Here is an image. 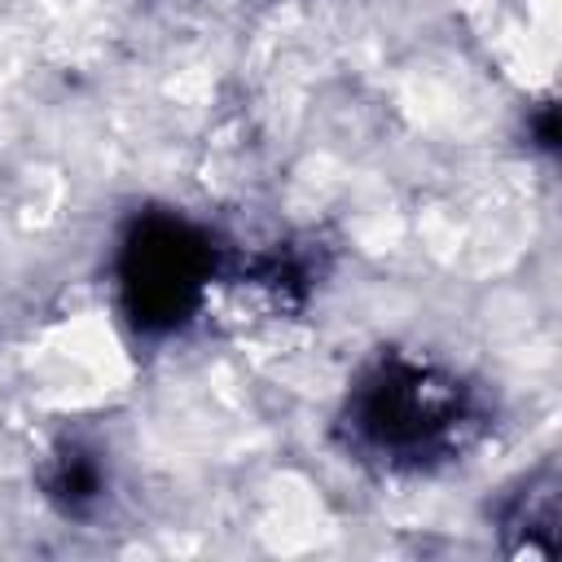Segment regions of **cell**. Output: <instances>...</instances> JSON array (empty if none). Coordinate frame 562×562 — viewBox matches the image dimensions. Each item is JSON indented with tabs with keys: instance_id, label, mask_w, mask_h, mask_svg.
<instances>
[{
	"instance_id": "obj_1",
	"label": "cell",
	"mask_w": 562,
	"mask_h": 562,
	"mask_svg": "<svg viewBox=\"0 0 562 562\" xmlns=\"http://www.w3.org/2000/svg\"><path fill=\"white\" fill-rule=\"evenodd\" d=\"M461 386L408 360L378 364L351 400V426L360 443L395 461H417L422 452L443 448L461 426Z\"/></svg>"
},
{
	"instance_id": "obj_2",
	"label": "cell",
	"mask_w": 562,
	"mask_h": 562,
	"mask_svg": "<svg viewBox=\"0 0 562 562\" xmlns=\"http://www.w3.org/2000/svg\"><path fill=\"white\" fill-rule=\"evenodd\" d=\"M211 272L206 241L167 215H154L132 228L123 246V299L140 329H176L193 312L202 281Z\"/></svg>"
},
{
	"instance_id": "obj_3",
	"label": "cell",
	"mask_w": 562,
	"mask_h": 562,
	"mask_svg": "<svg viewBox=\"0 0 562 562\" xmlns=\"http://www.w3.org/2000/svg\"><path fill=\"white\" fill-rule=\"evenodd\" d=\"M48 496L66 509V514H88L101 496V465L92 452L83 448H66L57 461H53V474H48Z\"/></svg>"
}]
</instances>
